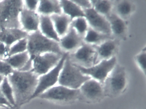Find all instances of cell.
<instances>
[{"label":"cell","mask_w":146,"mask_h":109,"mask_svg":"<svg viewBox=\"0 0 146 109\" xmlns=\"http://www.w3.org/2000/svg\"><path fill=\"white\" fill-rule=\"evenodd\" d=\"M39 77L31 70H15L7 77L13 89L16 109L30 101L37 87Z\"/></svg>","instance_id":"6da1fadb"},{"label":"cell","mask_w":146,"mask_h":109,"mask_svg":"<svg viewBox=\"0 0 146 109\" xmlns=\"http://www.w3.org/2000/svg\"><path fill=\"white\" fill-rule=\"evenodd\" d=\"M27 39V52L30 57L31 61L36 56L46 53L64 54L59 42L47 38L39 30L29 34Z\"/></svg>","instance_id":"7a4b0ae2"},{"label":"cell","mask_w":146,"mask_h":109,"mask_svg":"<svg viewBox=\"0 0 146 109\" xmlns=\"http://www.w3.org/2000/svg\"><path fill=\"white\" fill-rule=\"evenodd\" d=\"M23 8V1H0V31L6 29L21 28L19 16Z\"/></svg>","instance_id":"3957f363"},{"label":"cell","mask_w":146,"mask_h":109,"mask_svg":"<svg viewBox=\"0 0 146 109\" xmlns=\"http://www.w3.org/2000/svg\"><path fill=\"white\" fill-rule=\"evenodd\" d=\"M90 77L84 75L70 60L68 54L59 77L58 83L71 89H78Z\"/></svg>","instance_id":"277c9868"},{"label":"cell","mask_w":146,"mask_h":109,"mask_svg":"<svg viewBox=\"0 0 146 109\" xmlns=\"http://www.w3.org/2000/svg\"><path fill=\"white\" fill-rule=\"evenodd\" d=\"M127 83L125 69L116 65L102 83L105 95L111 97L119 95L125 90Z\"/></svg>","instance_id":"5b68a950"},{"label":"cell","mask_w":146,"mask_h":109,"mask_svg":"<svg viewBox=\"0 0 146 109\" xmlns=\"http://www.w3.org/2000/svg\"><path fill=\"white\" fill-rule=\"evenodd\" d=\"M68 53L64 54L58 64L50 71L39 76L36 89L30 99V101L37 98L39 95L58 83L60 71Z\"/></svg>","instance_id":"8992f818"},{"label":"cell","mask_w":146,"mask_h":109,"mask_svg":"<svg viewBox=\"0 0 146 109\" xmlns=\"http://www.w3.org/2000/svg\"><path fill=\"white\" fill-rule=\"evenodd\" d=\"M79 89H71L58 85L45 91L37 98L55 102L69 103L79 98Z\"/></svg>","instance_id":"52a82bcc"},{"label":"cell","mask_w":146,"mask_h":109,"mask_svg":"<svg viewBox=\"0 0 146 109\" xmlns=\"http://www.w3.org/2000/svg\"><path fill=\"white\" fill-rule=\"evenodd\" d=\"M96 56L94 46L85 42L70 54L68 53L69 59L73 64L85 68H90L96 64Z\"/></svg>","instance_id":"ba28073f"},{"label":"cell","mask_w":146,"mask_h":109,"mask_svg":"<svg viewBox=\"0 0 146 109\" xmlns=\"http://www.w3.org/2000/svg\"><path fill=\"white\" fill-rule=\"evenodd\" d=\"M116 65L117 59L115 57H113L110 59L102 60L90 68H85L76 65L84 75L102 84Z\"/></svg>","instance_id":"9c48e42d"},{"label":"cell","mask_w":146,"mask_h":109,"mask_svg":"<svg viewBox=\"0 0 146 109\" xmlns=\"http://www.w3.org/2000/svg\"><path fill=\"white\" fill-rule=\"evenodd\" d=\"M63 55L54 53H46L36 56L31 60V70L38 76L44 75L58 64Z\"/></svg>","instance_id":"30bf717a"},{"label":"cell","mask_w":146,"mask_h":109,"mask_svg":"<svg viewBox=\"0 0 146 109\" xmlns=\"http://www.w3.org/2000/svg\"><path fill=\"white\" fill-rule=\"evenodd\" d=\"M79 98L91 103L100 101L105 95L102 84L92 78L84 82L79 89Z\"/></svg>","instance_id":"8fae6325"},{"label":"cell","mask_w":146,"mask_h":109,"mask_svg":"<svg viewBox=\"0 0 146 109\" xmlns=\"http://www.w3.org/2000/svg\"><path fill=\"white\" fill-rule=\"evenodd\" d=\"M84 11L90 28L102 34L112 35L110 24L106 17L96 12L93 8Z\"/></svg>","instance_id":"7c38bea8"},{"label":"cell","mask_w":146,"mask_h":109,"mask_svg":"<svg viewBox=\"0 0 146 109\" xmlns=\"http://www.w3.org/2000/svg\"><path fill=\"white\" fill-rule=\"evenodd\" d=\"M19 21L21 28L28 34L39 30L40 15L37 12L23 7L19 13Z\"/></svg>","instance_id":"4fadbf2b"},{"label":"cell","mask_w":146,"mask_h":109,"mask_svg":"<svg viewBox=\"0 0 146 109\" xmlns=\"http://www.w3.org/2000/svg\"><path fill=\"white\" fill-rule=\"evenodd\" d=\"M84 38L70 26L67 33L60 39V48L68 52H74L84 43Z\"/></svg>","instance_id":"5bb4252c"},{"label":"cell","mask_w":146,"mask_h":109,"mask_svg":"<svg viewBox=\"0 0 146 109\" xmlns=\"http://www.w3.org/2000/svg\"><path fill=\"white\" fill-rule=\"evenodd\" d=\"M96 50V64L102 60L111 58L117 49L118 42L114 39L108 40L103 43L94 46Z\"/></svg>","instance_id":"9a60e30c"},{"label":"cell","mask_w":146,"mask_h":109,"mask_svg":"<svg viewBox=\"0 0 146 109\" xmlns=\"http://www.w3.org/2000/svg\"><path fill=\"white\" fill-rule=\"evenodd\" d=\"M3 60L7 62L14 70H31L32 69V62L27 51L7 57Z\"/></svg>","instance_id":"2e32d148"},{"label":"cell","mask_w":146,"mask_h":109,"mask_svg":"<svg viewBox=\"0 0 146 109\" xmlns=\"http://www.w3.org/2000/svg\"><path fill=\"white\" fill-rule=\"evenodd\" d=\"M29 34L21 28H8L0 31V41L9 49L14 43L21 39L27 38Z\"/></svg>","instance_id":"e0dca14e"},{"label":"cell","mask_w":146,"mask_h":109,"mask_svg":"<svg viewBox=\"0 0 146 109\" xmlns=\"http://www.w3.org/2000/svg\"><path fill=\"white\" fill-rule=\"evenodd\" d=\"M50 17L55 30L60 39L68 32L72 20L70 17L63 13L54 14Z\"/></svg>","instance_id":"ac0fdd59"},{"label":"cell","mask_w":146,"mask_h":109,"mask_svg":"<svg viewBox=\"0 0 146 109\" xmlns=\"http://www.w3.org/2000/svg\"><path fill=\"white\" fill-rule=\"evenodd\" d=\"M36 12L40 15L48 16L63 13L60 1L58 0L40 1Z\"/></svg>","instance_id":"d6986e66"},{"label":"cell","mask_w":146,"mask_h":109,"mask_svg":"<svg viewBox=\"0 0 146 109\" xmlns=\"http://www.w3.org/2000/svg\"><path fill=\"white\" fill-rule=\"evenodd\" d=\"M39 31L47 38L59 42V37L55 30L50 16L40 15Z\"/></svg>","instance_id":"ffe728a7"},{"label":"cell","mask_w":146,"mask_h":109,"mask_svg":"<svg viewBox=\"0 0 146 109\" xmlns=\"http://www.w3.org/2000/svg\"><path fill=\"white\" fill-rule=\"evenodd\" d=\"M106 18L110 24L111 34L117 37L123 36L126 29V24L123 19L113 13Z\"/></svg>","instance_id":"44dd1931"},{"label":"cell","mask_w":146,"mask_h":109,"mask_svg":"<svg viewBox=\"0 0 146 109\" xmlns=\"http://www.w3.org/2000/svg\"><path fill=\"white\" fill-rule=\"evenodd\" d=\"M62 13L70 18L72 20L79 17H85L84 11L72 1H60Z\"/></svg>","instance_id":"7402d4cb"},{"label":"cell","mask_w":146,"mask_h":109,"mask_svg":"<svg viewBox=\"0 0 146 109\" xmlns=\"http://www.w3.org/2000/svg\"><path fill=\"white\" fill-rule=\"evenodd\" d=\"M113 39L112 36L100 33L89 27L84 37V41L92 46H97L108 40Z\"/></svg>","instance_id":"603a6c76"},{"label":"cell","mask_w":146,"mask_h":109,"mask_svg":"<svg viewBox=\"0 0 146 109\" xmlns=\"http://www.w3.org/2000/svg\"><path fill=\"white\" fill-rule=\"evenodd\" d=\"M92 8L99 14L105 17L109 16L111 13L112 4L109 1H90Z\"/></svg>","instance_id":"cb8c5ba5"},{"label":"cell","mask_w":146,"mask_h":109,"mask_svg":"<svg viewBox=\"0 0 146 109\" xmlns=\"http://www.w3.org/2000/svg\"><path fill=\"white\" fill-rule=\"evenodd\" d=\"M0 89L8 102L14 109H16V102L13 89L7 77H5L0 86Z\"/></svg>","instance_id":"d4e9b609"},{"label":"cell","mask_w":146,"mask_h":109,"mask_svg":"<svg viewBox=\"0 0 146 109\" xmlns=\"http://www.w3.org/2000/svg\"><path fill=\"white\" fill-rule=\"evenodd\" d=\"M115 9V14L123 19L129 17L131 14L133 10V7L132 4L129 1H122L117 4Z\"/></svg>","instance_id":"484cf974"},{"label":"cell","mask_w":146,"mask_h":109,"mask_svg":"<svg viewBox=\"0 0 146 109\" xmlns=\"http://www.w3.org/2000/svg\"><path fill=\"white\" fill-rule=\"evenodd\" d=\"M71 26L83 38L89 28L85 17H79L73 19L72 21Z\"/></svg>","instance_id":"4316f807"},{"label":"cell","mask_w":146,"mask_h":109,"mask_svg":"<svg viewBox=\"0 0 146 109\" xmlns=\"http://www.w3.org/2000/svg\"><path fill=\"white\" fill-rule=\"evenodd\" d=\"M28 41L27 38L21 39L12 45L8 50V57L22 53L27 51Z\"/></svg>","instance_id":"83f0119b"},{"label":"cell","mask_w":146,"mask_h":109,"mask_svg":"<svg viewBox=\"0 0 146 109\" xmlns=\"http://www.w3.org/2000/svg\"><path fill=\"white\" fill-rule=\"evenodd\" d=\"M136 62L138 65L140 69L142 71L144 72L145 75L146 73V48H144L141 52L139 53L136 56Z\"/></svg>","instance_id":"f1b7e54d"},{"label":"cell","mask_w":146,"mask_h":109,"mask_svg":"<svg viewBox=\"0 0 146 109\" xmlns=\"http://www.w3.org/2000/svg\"><path fill=\"white\" fill-rule=\"evenodd\" d=\"M12 67L4 60L0 59V75L7 77L14 71Z\"/></svg>","instance_id":"f546056e"},{"label":"cell","mask_w":146,"mask_h":109,"mask_svg":"<svg viewBox=\"0 0 146 109\" xmlns=\"http://www.w3.org/2000/svg\"><path fill=\"white\" fill-rule=\"evenodd\" d=\"M39 1L38 0H25L23 1V7L27 10L32 11H37L39 5Z\"/></svg>","instance_id":"4dcf8cb0"},{"label":"cell","mask_w":146,"mask_h":109,"mask_svg":"<svg viewBox=\"0 0 146 109\" xmlns=\"http://www.w3.org/2000/svg\"><path fill=\"white\" fill-rule=\"evenodd\" d=\"M83 11L92 8V5L90 1L88 0H77L72 1Z\"/></svg>","instance_id":"1f68e13d"},{"label":"cell","mask_w":146,"mask_h":109,"mask_svg":"<svg viewBox=\"0 0 146 109\" xmlns=\"http://www.w3.org/2000/svg\"><path fill=\"white\" fill-rule=\"evenodd\" d=\"M9 49L3 42L0 41V59H5L8 57Z\"/></svg>","instance_id":"d6a6232c"},{"label":"cell","mask_w":146,"mask_h":109,"mask_svg":"<svg viewBox=\"0 0 146 109\" xmlns=\"http://www.w3.org/2000/svg\"><path fill=\"white\" fill-rule=\"evenodd\" d=\"M0 107H5L10 109H14L11 104L8 102V100L4 96L2 93L1 89H0Z\"/></svg>","instance_id":"836d02e7"},{"label":"cell","mask_w":146,"mask_h":109,"mask_svg":"<svg viewBox=\"0 0 146 109\" xmlns=\"http://www.w3.org/2000/svg\"><path fill=\"white\" fill-rule=\"evenodd\" d=\"M5 77H3V76L0 75V86L1 85L2 83L3 82V81H4V78Z\"/></svg>","instance_id":"e575fe53"},{"label":"cell","mask_w":146,"mask_h":109,"mask_svg":"<svg viewBox=\"0 0 146 109\" xmlns=\"http://www.w3.org/2000/svg\"><path fill=\"white\" fill-rule=\"evenodd\" d=\"M0 109H10V108L5 107H0Z\"/></svg>","instance_id":"d590c367"},{"label":"cell","mask_w":146,"mask_h":109,"mask_svg":"<svg viewBox=\"0 0 146 109\" xmlns=\"http://www.w3.org/2000/svg\"></svg>","instance_id":"8d00e7d4"}]
</instances>
